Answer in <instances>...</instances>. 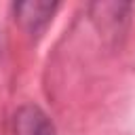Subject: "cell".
<instances>
[{
  "mask_svg": "<svg viewBox=\"0 0 135 135\" xmlns=\"http://www.w3.org/2000/svg\"><path fill=\"white\" fill-rule=\"evenodd\" d=\"M13 135H55V127L38 105H21L13 116Z\"/></svg>",
  "mask_w": 135,
  "mask_h": 135,
  "instance_id": "1",
  "label": "cell"
},
{
  "mask_svg": "<svg viewBox=\"0 0 135 135\" xmlns=\"http://www.w3.org/2000/svg\"><path fill=\"white\" fill-rule=\"evenodd\" d=\"M13 8H15V19H17L30 34H38V32H42L44 25L51 21L53 13L57 11V2L30 0V2H17Z\"/></svg>",
  "mask_w": 135,
  "mask_h": 135,
  "instance_id": "2",
  "label": "cell"
}]
</instances>
